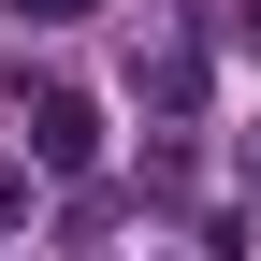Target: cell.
I'll return each instance as SVG.
<instances>
[{
    "label": "cell",
    "mask_w": 261,
    "mask_h": 261,
    "mask_svg": "<svg viewBox=\"0 0 261 261\" xmlns=\"http://www.w3.org/2000/svg\"><path fill=\"white\" fill-rule=\"evenodd\" d=\"M87 15V0H15V29H73Z\"/></svg>",
    "instance_id": "cell-3"
},
{
    "label": "cell",
    "mask_w": 261,
    "mask_h": 261,
    "mask_svg": "<svg viewBox=\"0 0 261 261\" xmlns=\"http://www.w3.org/2000/svg\"><path fill=\"white\" fill-rule=\"evenodd\" d=\"M130 87H145V116H189V102H203V44H160Z\"/></svg>",
    "instance_id": "cell-2"
},
{
    "label": "cell",
    "mask_w": 261,
    "mask_h": 261,
    "mask_svg": "<svg viewBox=\"0 0 261 261\" xmlns=\"http://www.w3.org/2000/svg\"><path fill=\"white\" fill-rule=\"evenodd\" d=\"M232 44H261V0H232Z\"/></svg>",
    "instance_id": "cell-5"
},
{
    "label": "cell",
    "mask_w": 261,
    "mask_h": 261,
    "mask_svg": "<svg viewBox=\"0 0 261 261\" xmlns=\"http://www.w3.org/2000/svg\"><path fill=\"white\" fill-rule=\"evenodd\" d=\"M247 189H261V145H247Z\"/></svg>",
    "instance_id": "cell-6"
},
{
    "label": "cell",
    "mask_w": 261,
    "mask_h": 261,
    "mask_svg": "<svg viewBox=\"0 0 261 261\" xmlns=\"http://www.w3.org/2000/svg\"><path fill=\"white\" fill-rule=\"evenodd\" d=\"M15 130H29V174H87L102 160V102L87 87H15Z\"/></svg>",
    "instance_id": "cell-1"
},
{
    "label": "cell",
    "mask_w": 261,
    "mask_h": 261,
    "mask_svg": "<svg viewBox=\"0 0 261 261\" xmlns=\"http://www.w3.org/2000/svg\"><path fill=\"white\" fill-rule=\"evenodd\" d=\"M0 218H29V160H0Z\"/></svg>",
    "instance_id": "cell-4"
}]
</instances>
